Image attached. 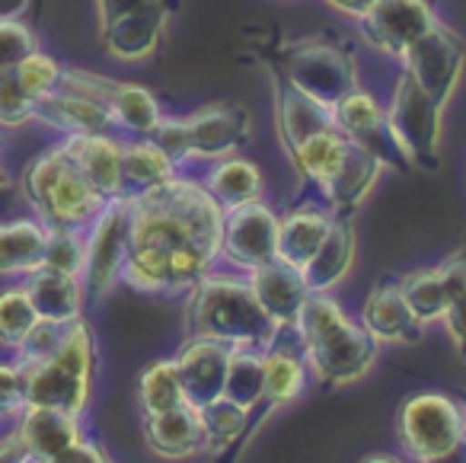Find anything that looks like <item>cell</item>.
Instances as JSON below:
<instances>
[{"mask_svg": "<svg viewBox=\"0 0 466 463\" xmlns=\"http://www.w3.org/2000/svg\"><path fill=\"white\" fill-rule=\"evenodd\" d=\"M131 205V250L122 282L141 294H188L220 259L224 208L179 173Z\"/></svg>", "mask_w": 466, "mask_h": 463, "instance_id": "1", "label": "cell"}, {"mask_svg": "<svg viewBox=\"0 0 466 463\" xmlns=\"http://www.w3.org/2000/svg\"><path fill=\"white\" fill-rule=\"evenodd\" d=\"M186 333L192 339H214L224 345L266 348L279 335L249 284L247 272H208L186 304Z\"/></svg>", "mask_w": 466, "mask_h": 463, "instance_id": "2", "label": "cell"}, {"mask_svg": "<svg viewBox=\"0 0 466 463\" xmlns=\"http://www.w3.org/2000/svg\"><path fill=\"white\" fill-rule=\"evenodd\" d=\"M310 377L323 386L355 384L377 358V339L329 294H310L294 326Z\"/></svg>", "mask_w": 466, "mask_h": 463, "instance_id": "3", "label": "cell"}, {"mask_svg": "<svg viewBox=\"0 0 466 463\" xmlns=\"http://www.w3.org/2000/svg\"><path fill=\"white\" fill-rule=\"evenodd\" d=\"M20 189L26 195L29 208L35 211V218L46 227L86 231L99 218V211L109 205V199L67 157L61 141L26 163Z\"/></svg>", "mask_w": 466, "mask_h": 463, "instance_id": "4", "label": "cell"}, {"mask_svg": "<svg viewBox=\"0 0 466 463\" xmlns=\"http://www.w3.org/2000/svg\"><path fill=\"white\" fill-rule=\"evenodd\" d=\"M20 367L26 380V406H52L84 416L96 371V339L90 323L84 316L67 323L58 348L48 358Z\"/></svg>", "mask_w": 466, "mask_h": 463, "instance_id": "5", "label": "cell"}, {"mask_svg": "<svg viewBox=\"0 0 466 463\" xmlns=\"http://www.w3.org/2000/svg\"><path fill=\"white\" fill-rule=\"evenodd\" d=\"M396 437L415 463H466V409L451 393L425 390L402 399Z\"/></svg>", "mask_w": 466, "mask_h": 463, "instance_id": "6", "label": "cell"}, {"mask_svg": "<svg viewBox=\"0 0 466 463\" xmlns=\"http://www.w3.org/2000/svg\"><path fill=\"white\" fill-rule=\"evenodd\" d=\"M441 116L444 106H438L406 71L396 77L393 97L387 103V122L393 131V141L406 154V160L419 170H438L441 150Z\"/></svg>", "mask_w": 466, "mask_h": 463, "instance_id": "7", "label": "cell"}, {"mask_svg": "<svg viewBox=\"0 0 466 463\" xmlns=\"http://www.w3.org/2000/svg\"><path fill=\"white\" fill-rule=\"evenodd\" d=\"M279 74L329 109L351 90H358V67L351 55L332 42L319 39L291 42L281 52Z\"/></svg>", "mask_w": 466, "mask_h": 463, "instance_id": "8", "label": "cell"}, {"mask_svg": "<svg viewBox=\"0 0 466 463\" xmlns=\"http://www.w3.org/2000/svg\"><path fill=\"white\" fill-rule=\"evenodd\" d=\"M131 250V205L128 199H112L99 218L86 227V262L80 272L84 294L90 304L103 301L122 282L125 259Z\"/></svg>", "mask_w": 466, "mask_h": 463, "instance_id": "9", "label": "cell"}, {"mask_svg": "<svg viewBox=\"0 0 466 463\" xmlns=\"http://www.w3.org/2000/svg\"><path fill=\"white\" fill-rule=\"evenodd\" d=\"M220 259L237 272H253L279 259V214L266 199L224 211Z\"/></svg>", "mask_w": 466, "mask_h": 463, "instance_id": "10", "label": "cell"}, {"mask_svg": "<svg viewBox=\"0 0 466 463\" xmlns=\"http://www.w3.org/2000/svg\"><path fill=\"white\" fill-rule=\"evenodd\" d=\"M402 71L428 93L438 106H447L460 84V74L466 65V46L457 33L434 23L406 55H402Z\"/></svg>", "mask_w": 466, "mask_h": 463, "instance_id": "11", "label": "cell"}, {"mask_svg": "<svg viewBox=\"0 0 466 463\" xmlns=\"http://www.w3.org/2000/svg\"><path fill=\"white\" fill-rule=\"evenodd\" d=\"M332 125L349 138V144L374 154L383 167L412 170V163L406 160L400 144L393 141V131H390V122H387V106L377 103L374 93L358 87L349 97L339 99V103L332 106Z\"/></svg>", "mask_w": 466, "mask_h": 463, "instance_id": "12", "label": "cell"}, {"mask_svg": "<svg viewBox=\"0 0 466 463\" xmlns=\"http://www.w3.org/2000/svg\"><path fill=\"white\" fill-rule=\"evenodd\" d=\"M358 23L370 48L402 58L438 23V16L431 14L428 0H374V7L358 16Z\"/></svg>", "mask_w": 466, "mask_h": 463, "instance_id": "13", "label": "cell"}, {"mask_svg": "<svg viewBox=\"0 0 466 463\" xmlns=\"http://www.w3.org/2000/svg\"><path fill=\"white\" fill-rule=\"evenodd\" d=\"M402 297L419 323H434L444 316L451 301L466 291V243L453 250L447 259L428 269H415L400 278Z\"/></svg>", "mask_w": 466, "mask_h": 463, "instance_id": "14", "label": "cell"}, {"mask_svg": "<svg viewBox=\"0 0 466 463\" xmlns=\"http://www.w3.org/2000/svg\"><path fill=\"white\" fill-rule=\"evenodd\" d=\"M192 138V160H224L240 154L249 141V112L237 103H208L186 118Z\"/></svg>", "mask_w": 466, "mask_h": 463, "instance_id": "15", "label": "cell"}, {"mask_svg": "<svg viewBox=\"0 0 466 463\" xmlns=\"http://www.w3.org/2000/svg\"><path fill=\"white\" fill-rule=\"evenodd\" d=\"M310 384V367L294 329H279L272 342L262 348V409L291 406Z\"/></svg>", "mask_w": 466, "mask_h": 463, "instance_id": "16", "label": "cell"}, {"mask_svg": "<svg viewBox=\"0 0 466 463\" xmlns=\"http://www.w3.org/2000/svg\"><path fill=\"white\" fill-rule=\"evenodd\" d=\"M230 348L233 345H224V342L192 339V335H188L179 345V352L173 355L176 367H179L182 390H186V399L192 406H208L218 396H224Z\"/></svg>", "mask_w": 466, "mask_h": 463, "instance_id": "17", "label": "cell"}, {"mask_svg": "<svg viewBox=\"0 0 466 463\" xmlns=\"http://www.w3.org/2000/svg\"><path fill=\"white\" fill-rule=\"evenodd\" d=\"M361 326L377 342H406V345L419 342L425 333V323L415 320L406 297H402L400 278L393 275H380L370 284L361 307Z\"/></svg>", "mask_w": 466, "mask_h": 463, "instance_id": "18", "label": "cell"}, {"mask_svg": "<svg viewBox=\"0 0 466 463\" xmlns=\"http://www.w3.org/2000/svg\"><path fill=\"white\" fill-rule=\"evenodd\" d=\"M249 284H253L256 297H259L262 310L268 314V320L279 329H294L298 326V316L304 310L310 288L304 282V272L298 265H288L281 259L259 265V269L247 272Z\"/></svg>", "mask_w": 466, "mask_h": 463, "instance_id": "19", "label": "cell"}, {"mask_svg": "<svg viewBox=\"0 0 466 463\" xmlns=\"http://www.w3.org/2000/svg\"><path fill=\"white\" fill-rule=\"evenodd\" d=\"M80 418L84 416H74V412H65V409H52V406H26V409L16 416L14 435L20 437L29 460L46 463L84 437Z\"/></svg>", "mask_w": 466, "mask_h": 463, "instance_id": "20", "label": "cell"}, {"mask_svg": "<svg viewBox=\"0 0 466 463\" xmlns=\"http://www.w3.org/2000/svg\"><path fill=\"white\" fill-rule=\"evenodd\" d=\"M144 441L157 457L182 460V457H198L208 450L205 422H201L198 406L182 403L167 412L144 416Z\"/></svg>", "mask_w": 466, "mask_h": 463, "instance_id": "21", "label": "cell"}, {"mask_svg": "<svg viewBox=\"0 0 466 463\" xmlns=\"http://www.w3.org/2000/svg\"><path fill=\"white\" fill-rule=\"evenodd\" d=\"M332 221H336V214H332V208L326 205L319 195L313 201H300V205H294L288 214H281L279 218V259L281 262L304 269V262L326 240Z\"/></svg>", "mask_w": 466, "mask_h": 463, "instance_id": "22", "label": "cell"}, {"mask_svg": "<svg viewBox=\"0 0 466 463\" xmlns=\"http://www.w3.org/2000/svg\"><path fill=\"white\" fill-rule=\"evenodd\" d=\"M272 87H275V125H279V138L288 154H291L300 141H307L310 135H317V131L332 125L329 106L307 97L304 90H298V87L281 77L279 71H275Z\"/></svg>", "mask_w": 466, "mask_h": 463, "instance_id": "23", "label": "cell"}, {"mask_svg": "<svg viewBox=\"0 0 466 463\" xmlns=\"http://www.w3.org/2000/svg\"><path fill=\"white\" fill-rule=\"evenodd\" d=\"M67 157L80 167V173L106 195V199H122V141L112 138V131L96 135H67L61 138Z\"/></svg>", "mask_w": 466, "mask_h": 463, "instance_id": "24", "label": "cell"}, {"mask_svg": "<svg viewBox=\"0 0 466 463\" xmlns=\"http://www.w3.org/2000/svg\"><path fill=\"white\" fill-rule=\"evenodd\" d=\"M35 122L48 125V129L61 131V135H96V131H112L116 118H112L109 106L99 103L93 97L74 90H55L52 97L35 103Z\"/></svg>", "mask_w": 466, "mask_h": 463, "instance_id": "25", "label": "cell"}, {"mask_svg": "<svg viewBox=\"0 0 466 463\" xmlns=\"http://www.w3.org/2000/svg\"><path fill=\"white\" fill-rule=\"evenodd\" d=\"M23 288H26L39 320L67 326V323L84 316L86 294H84V282L77 275H65V272H55L42 265V269L29 272L23 278Z\"/></svg>", "mask_w": 466, "mask_h": 463, "instance_id": "26", "label": "cell"}, {"mask_svg": "<svg viewBox=\"0 0 466 463\" xmlns=\"http://www.w3.org/2000/svg\"><path fill=\"white\" fill-rule=\"evenodd\" d=\"M169 7H147L99 29L103 48L118 61H144L160 48Z\"/></svg>", "mask_w": 466, "mask_h": 463, "instance_id": "27", "label": "cell"}, {"mask_svg": "<svg viewBox=\"0 0 466 463\" xmlns=\"http://www.w3.org/2000/svg\"><path fill=\"white\" fill-rule=\"evenodd\" d=\"M351 262H355V227H351V218H336L319 250L300 269L310 294H329L349 275Z\"/></svg>", "mask_w": 466, "mask_h": 463, "instance_id": "28", "label": "cell"}, {"mask_svg": "<svg viewBox=\"0 0 466 463\" xmlns=\"http://www.w3.org/2000/svg\"><path fill=\"white\" fill-rule=\"evenodd\" d=\"M380 170H383V163L377 160L374 154H368L364 148L349 144V154H345L342 167H339L336 176L326 182V189L319 192V199L332 208L336 218H351V211L361 205L364 195H368L370 186L377 182Z\"/></svg>", "mask_w": 466, "mask_h": 463, "instance_id": "29", "label": "cell"}, {"mask_svg": "<svg viewBox=\"0 0 466 463\" xmlns=\"http://www.w3.org/2000/svg\"><path fill=\"white\" fill-rule=\"evenodd\" d=\"M46 240L48 227L39 218L0 221V275L26 278L29 272L42 269Z\"/></svg>", "mask_w": 466, "mask_h": 463, "instance_id": "30", "label": "cell"}, {"mask_svg": "<svg viewBox=\"0 0 466 463\" xmlns=\"http://www.w3.org/2000/svg\"><path fill=\"white\" fill-rule=\"evenodd\" d=\"M201 186L211 192V199L218 201L224 211L249 205V201H259L262 192H266L262 170L256 167L249 157H240V154L214 160L211 170H208V176L201 180Z\"/></svg>", "mask_w": 466, "mask_h": 463, "instance_id": "31", "label": "cell"}, {"mask_svg": "<svg viewBox=\"0 0 466 463\" xmlns=\"http://www.w3.org/2000/svg\"><path fill=\"white\" fill-rule=\"evenodd\" d=\"M176 163L150 138L122 141V199H137L176 176Z\"/></svg>", "mask_w": 466, "mask_h": 463, "instance_id": "32", "label": "cell"}, {"mask_svg": "<svg viewBox=\"0 0 466 463\" xmlns=\"http://www.w3.org/2000/svg\"><path fill=\"white\" fill-rule=\"evenodd\" d=\"M345 154H349V138H345L336 125H329V129L317 131V135H310L307 141H300L288 157H291L300 180L317 189V195H319L326 189V182L336 176V170L342 167Z\"/></svg>", "mask_w": 466, "mask_h": 463, "instance_id": "33", "label": "cell"}, {"mask_svg": "<svg viewBox=\"0 0 466 463\" xmlns=\"http://www.w3.org/2000/svg\"><path fill=\"white\" fill-rule=\"evenodd\" d=\"M103 103L109 106L112 118H116V129L131 131L135 138H150L163 118L157 97L137 84L109 80V84H106V93H103Z\"/></svg>", "mask_w": 466, "mask_h": 463, "instance_id": "34", "label": "cell"}, {"mask_svg": "<svg viewBox=\"0 0 466 463\" xmlns=\"http://www.w3.org/2000/svg\"><path fill=\"white\" fill-rule=\"evenodd\" d=\"M224 396L240 406V409L253 412L256 422L266 416V409H262V348H256V345L230 348Z\"/></svg>", "mask_w": 466, "mask_h": 463, "instance_id": "35", "label": "cell"}, {"mask_svg": "<svg viewBox=\"0 0 466 463\" xmlns=\"http://www.w3.org/2000/svg\"><path fill=\"white\" fill-rule=\"evenodd\" d=\"M201 422H205V437H208V454H227L230 448L240 444V437L247 431L256 428L253 412L240 409L237 403H230L227 396H218L214 403L198 406Z\"/></svg>", "mask_w": 466, "mask_h": 463, "instance_id": "36", "label": "cell"}, {"mask_svg": "<svg viewBox=\"0 0 466 463\" xmlns=\"http://www.w3.org/2000/svg\"><path fill=\"white\" fill-rule=\"evenodd\" d=\"M137 403H141L144 416H154V412H167L173 406L188 403L176 358H157L144 367L141 377H137Z\"/></svg>", "mask_w": 466, "mask_h": 463, "instance_id": "37", "label": "cell"}, {"mask_svg": "<svg viewBox=\"0 0 466 463\" xmlns=\"http://www.w3.org/2000/svg\"><path fill=\"white\" fill-rule=\"evenodd\" d=\"M35 323H39V314H35L23 282L0 288V345L16 352L26 342V335L35 329Z\"/></svg>", "mask_w": 466, "mask_h": 463, "instance_id": "38", "label": "cell"}, {"mask_svg": "<svg viewBox=\"0 0 466 463\" xmlns=\"http://www.w3.org/2000/svg\"><path fill=\"white\" fill-rule=\"evenodd\" d=\"M14 77H16V84L23 87V93L39 103V99L52 97L55 90H61L65 65H61L58 58H52V55H46L42 48H35V52H29L26 58L14 67Z\"/></svg>", "mask_w": 466, "mask_h": 463, "instance_id": "39", "label": "cell"}, {"mask_svg": "<svg viewBox=\"0 0 466 463\" xmlns=\"http://www.w3.org/2000/svg\"><path fill=\"white\" fill-rule=\"evenodd\" d=\"M86 262V231H67V227H48L46 240V259L42 265L65 275H77L84 272Z\"/></svg>", "mask_w": 466, "mask_h": 463, "instance_id": "40", "label": "cell"}, {"mask_svg": "<svg viewBox=\"0 0 466 463\" xmlns=\"http://www.w3.org/2000/svg\"><path fill=\"white\" fill-rule=\"evenodd\" d=\"M35 48H39V39L26 23L0 20V74H10Z\"/></svg>", "mask_w": 466, "mask_h": 463, "instance_id": "41", "label": "cell"}, {"mask_svg": "<svg viewBox=\"0 0 466 463\" xmlns=\"http://www.w3.org/2000/svg\"><path fill=\"white\" fill-rule=\"evenodd\" d=\"M26 122H35V99L23 93L14 71L0 74V129H20Z\"/></svg>", "mask_w": 466, "mask_h": 463, "instance_id": "42", "label": "cell"}, {"mask_svg": "<svg viewBox=\"0 0 466 463\" xmlns=\"http://www.w3.org/2000/svg\"><path fill=\"white\" fill-rule=\"evenodd\" d=\"M150 141L169 157V160L179 167L182 160H192V138H188V125L186 118H160V125L154 129Z\"/></svg>", "mask_w": 466, "mask_h": 463, "instance_id": "43", "label": "cell"}, {"mask_svg": "<svg viewBox=\"0 0 466 463\" xmlns=\"http://www.w3.org/2000/svg\"><path fill=\"white\" fill-rule=\"evenodd\" d=\"M61 335H65V326L61 323H48V320H39L35 329L26 335L20 348H16V365H33V361H42L58 348Z\"/></svg>", "mask_w": 466, "mask_h": 463, "instance_id": "44", "label": "cell"}, {"mask_svg": "<svg viewBox=\"0 0 466 463\" xmlns=\"http://www.w3.org/2000/svg\"><path fill=\"white\" fill-rule=\"evenodd\" d=\"M26 409V380L16 361H0V418H16Z\"/></svg>", "mask_w": 466, "mask_h": 463, "instance_id": "45", "label": "cell"}, {"mask_svg": "<svg viewBox=\"0 0 466 463\" xmlns=\"http://www.w3.org/2000/svg\"><path fill=\"white\" fill-rule=\"evenodd\" d=\"M147 7H169V0H96V16H99V29H106L109 23L122 20L128 14Z\"/></svg>", "mask_w": 466, "mask_h": 463, "instance_id": "46", "label": "cell"}, {"mask_svg": "<svg viewBox=\"0 0 466 463\" xmlns=\"http://www.w3.org/2000/svg\"><path fill=\"white\" fill-rule=\"evenodd\" d=\"M441 323H444V329H447V335H451L457 355L466 361V291L453 297L451 307H447L444 316H441Z\"/></svg>", "mask_w": 466, "mask_h": 463, "instance_id": "47", "label": "cell"}, {"mask_svg": "<svg viewBox=\"0 0 466 463\" xmlns=\"http://www.w3.org/2000/svg\"><path fill=\"white\" fill-rule=\"evenodd\" d=\"M46 463H112V460L106 457V450L99 448L96 441L80 437L77 444H71V448L61 450L58 457H52V460H46Z\"/></svg>", "mask_w": 466, "mask_h": 463, "instance_id": "48", "label": "cell"}, {"mask_svg": "<svg viewBox=\"0 0 466 463\" xmlns=\"http://www.w3.org/2000/svg\"><path fill=\"white\" fill-rule=\"evenodd\" d=\"M20 460H26V450H23L20 437L10 431V435L0 441V463H20Z\"/></svg>", "mask_w": 466, "mask_h": 463, "instance_id": "49", "label": "cell"}, {"mask_svg": "<svg viewBox=\"0 0 466 463\" xmlns=\"http://www.w3.org/2000/svg\"><path fill=\"white\" fill-rule=\"evenodd\" d=\"M329 7H336V10H342V14H349V16H364L370 7H374V0H326Z\"/></svg>", "mask_w": 466, "mask_h": 463, "instance_id": "50", "label": "cell"}, {"mask_svg": "<svg viewBox=\"0 0 466 463\" xmlns=\"http://www.w3.org/2000/svg\"><path fill=\"white\" fill-rule=\"evenodd\" d=\"M29 0H0V20H23Z\"/></svg>", "mask_w": 466, "mask_h": 463, "instance_id": "51", "label": "cell"}, {"mask_svg": "<svg viewBox=\"0 0 466 463\" xmlns=\"http://www.w3.org/2000/svg\"><path fill=\"white\" fill-rule=\"evenodd\" d=\"M358 463H406V460H402V457H393V454H368Z\"/></svg>", "mask_w": 466, "mask_h": 463, "instance_id": "52", "label": "cell"}, {"mask_svg": "<svg viewBox=\"0 0 466 463\" xmlns=\"http://www.w3.org/2000/svg\"><path fill=\"white\" fill-rule=\"evenodd\" d=\"M10 189H14V180H10V173L4 170V163H0V195H7Z\"/></svg>", "mask_w": 466, "mask_h": 463, "instance_id": "53", "label": "cell"}, {"mask_svg": "<svg viewBox=\"0 0 466 463\" xmlns=\"http://www.w3.org/2000/svg\"><path fill=\"white\" fill-rule=\"evenodd\" d=\"M0 148H4V129H0Z\"/></svg>", "mask_w": 466, "mask_h": 463, "instance_id": "54", "label": "cell"}, {"mask_svg": "<svg viewBox=\"0 0 466 463\" xmlns=\"http://www.w3.org/2000/svg\"><path fill=\"white\" fill-rule=\"evenodd\" d=\"M20 463H39V460H29V457H26V460H20Z\"/></svg>", "mask_w": 466, "mask_h": 463, "instance_id": "55", "label": "cell"}, {"mask_svg": "<svg viewBox=\"0 0 466 463\" xmlns=\"http://www.w3.org/2000/svg\"><path fill=\"white\" fill-rule=\"evenodd\" d=\"M463 409H466V396H463Z\"/></svg>", "mask_w": 466, "mask_h": 463, "instance_id": "56", "label": "cell"}]
</instances>
